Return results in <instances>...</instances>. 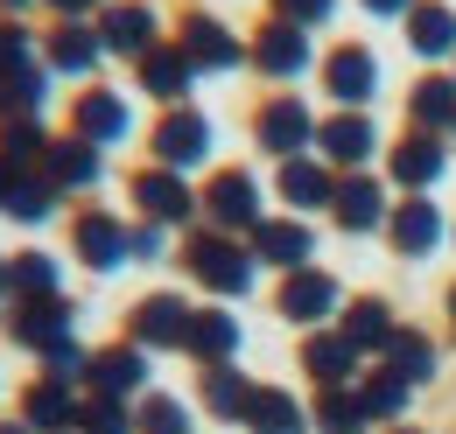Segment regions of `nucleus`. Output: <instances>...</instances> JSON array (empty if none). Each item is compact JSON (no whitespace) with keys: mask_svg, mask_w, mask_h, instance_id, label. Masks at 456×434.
I'll use <instances>...</instances> for the list:
<instances>
[{"mask_svg":"<svg viewBox=\"0 0 456 434\" xmlns=\"http://www.w3.org/2000/svg\"><path fill=\"white\" fill-rule=\"evenodd\" d=\"M175 267L190 273V280H197L211 301H239V294H253V280H260V260L246 253V238L211 231V224H190V231H183Z\"/></svg>","mask_w":456,"mask_h":434,"instance_id":"f257e3e1","label":"nucleus"},{"mask_svg":"<svg viewBox=\"0 0 456 434\" xmlns=\"http://www.w3.org/2000/svg\"><path fill=\"white\" fill-rule=\"evenodd\" d=\"M260 217H267V189H260V175H253V168H211V182L197 189V224L246 238Z\"/></svg>","mask_w":456,"mask_h":434,"instance_id":"f03ea898","label":"nucleus"},{"mask_svg":"<svg viewBox=\"0 0 456 434\" xmlns=\"http://www.w3.org/2000/svg\"><path fill=\"white\" fill-rule=\"evenodd\" d=\"M211 148H218V126H211V112H197V106H169L155 119V133H148V155L162 168H175V175L204 168Z\"/></svg>","mask_w":456,"mask_h":434,"instance_id":"7ed1b4c3","label":"nucleus"},{"mask_svg":"<svg viewBox=\"0 0 456 434\" xmlns=\"http://www.w3.org/2000/svg\"><path fill=\"white\" fill-rule=\"evenodd\" d=\"M253 148L274 155V162L309 155V148H316V112H309V99H295V92L260 99V112H253Z\"/></svg>","mask_w":456,"mask_h":434,"instance_id":"20e7f679","label":"nucleus"},{"mask_svg":"<svg viewBox=\"0 0 456 434\" xmlns=\"http://www.w3.org/2000/svg\"><path fill=\"white\" fill-rule=\"evenodd\" d=\"M126 197H134V211L148 217V224H162V231H190V224H197V189H190V175H175V168H162V162L134 168Z\"/></svg>","mask_w":456,"mask_h":434,"instance_id":"39448f33","label":"nucleus"},{"mask_svg":"<svg viewBox=\"0 0 456 434\" xmlns=\"http://www.w3.org/2000/svg\"><path fill=\"white\" fill-rule=\"evenodd\" d=\"M274 309H281V323H295L302 336L309 329H330L344 309V287L330 267H302V273H281V287H274Z\"/></svg>","mask_w":456,"mask_h":434,"instance_id":"423d86ee","label":"nucleus"},{"mask_svg":"<svg viewBox=\"0 0 456 434\" xmlns=\"http://www.w3.org/2000/svg\"><path fill=\"white\" fill-rule=\"evenodd\" d=\"M246 253L274 273H302V267H316V224L295 217V211H267L246 231Z\"/></svg>","mask_w":456,"mask_h":434,"instance_id":"0eeeda50","label":"nucleus"},{"mask_svg":"<svg viewBox=\"0 0 456 434\" xmlns=\"http://www.w3.org/2000/svg\"><path fill=\"white\" fill-rule=\"evenodd\" d=\"M316 77H323V92H330L338 112H372V99H379V56H372V43H338L316 63Z\"/></svg>","mask_w":456,"mask_h":434,"instance_id":"6e6552de","label":"nucleus"},{"mask_svg":"<svg viewBox=\"0 0 456 434\" xmlns=\"http://www.w3.org/2000/svg\"><path fill=\"white\" fill-rule=\"evenodd\" d=\"M450 175V141L443 133H400V141H387V182H394L400 197H428L436 182Z\"/></svg>","mask_w":456,"mask_h":434,"instance_id":"1a4fd4ad","label":"nucleus"},{"mask_svg":"<svg viewBox=\"0 0 456 434\" xmlns=\"http://www.w3.org/2000/svg\"><path fill=\"white\" fill-rule=\"evenodd\" d=\"M309 28H295L281 14H267L253 36H246V63L260 70V77H274V84H295V77H309Z\"/></svg>","mask_w":456,"mask_h":434,"instance_id":"9d476101","label":"nucleus"},{"mask_svg":"<svg viewBox=\"0 0 456 434\" xmlns=\"http://www.w3.org/2000/svg\"><path fill=\"white\" fill-rule=\"evenodd\" d=\"M316 155L338 175H358V168H372V155H387V141H379L372 112H323L316 119Z\"/></svg>","mask_w":456,"mask_h":434,"instance_id":"9b49d317","label":"nucleus"},{"mask_svg":"<svg viewBox=\"0 0 456 434\" xmlns=\"http://www.w3.org/2000/svg\"><path fill=\"white\" fill-rule=\"evenodd\" d=\"M175 50L197 63V77H225V70L246 63V36H232L218 14L190 7V14H183V28H175Z\"/></svg>","mask_w":456,"mask_h":434,"instance_id":"f8f14e48","label":"nucleus"},{"mask_svg":"<svg viewBox=\"0 0 456 434\" xmlns=\"http://www.w3.org/2000/svg\"><path fill=\"white\" fill-rule=\"evenodd\" d=\"M387 217H394V189H387L372 168L338 175V197H330V224H338V231H351V238H372V231H387Z\"/></svg>","mask_w":456,"mask_h":434,"instance_id":"ddd939ff","label":"nucleus"},{"mask_svg":"<svg viewBox=\"0 0 456 434\" xmlns=\"http://www.w3.org/2000/svg\"><path fill=\"white\" fill-rule=\"evenodd\" d=\"M77 309L63 301V294H36V301H7V343H21L28 358H43V350H57L63 336H77Z\"/></svg>","mask_w":456,"mask_h":434,"instance_id":"4468645a","label":"nucleus"},{"mask_svg":"<svg viewBox=\"0 0 456 434\" xmlns=\"http://www.w3.org/2000/svg\"><path fill=\"white\" fill-rule=\"evenodd\" d=\"M190 316H197V301H183V294H141L134 309H126V343H141L148 358L155 350H183V336H190Z\"/></svg>","mask_w":456,"mask_h":434,"instance_id":"2eb2a0df","label":"nucleus"},{"mask_svg":"<svg viewBox=\"0 0 456 434\" xmlns=\"http://www.w3.org/2000/svg\"><path fill=\"white\" fill-rule=\"evenodd\" d=\"M148 379H155V365H148V350L141 343H106V350H92L85 358V392H99V399H141L148 392Z\"/></svg>","mask_w":456,"mask_h":434,"instance_id":"dca6fc26","label":"nucleus"},{"mask_svg":"<svg viewBox=\"0 0 456 434\" xmlns=\"http://www.w3.org/2000/svg\"><path fill=\"white\" fill-rule=\"evenodd\" d=\"M274 197H281L295 217L330 211V197H338V168L323 162L316 148H309V155H295V162H274Z\"/></svg>","mask_w":456,"mask_h":434,"instance_id":"f3484780","label":"nucleus"},{"mask_svg":"<svg viewBox=\"0 0 456 434\" xmlns=\"http://www.w3.org/2000/svg\"><path fill=\"white\" fill-rule=\"evenodd\" d=\"M443 238H450V217H443V204H428V197H394L387 245H394L400 260H428Z\"/></svg>","mask_w":456,"mask_h":434,"instance_id":"a211bd4d","label":"nucleus"},{"mask_svg":"<svg viewBox=\"0 0 456 434\" xmlns=\"http://www.w3.org/2000/svg\"><path fill=\"white\" fill-rule=\"evenodd\" d=\"M338 336L358 350V358H372V365H379V358H387V343L400 336L394 301H387V294H351V301L338 309Z\"/></svg>","mask_w":456,"mask_h":434,"instance_id":"6ab92c4d","label":"nucleus"},{"mask_svg":"<svg viewBox=\"0 0 456 434\" xmlns=\"http://www.w3.org/2000/svg\"><path fill=\"white\" fill-rule=\"evenodd\" d=\"M70 253H77L92 273H119L126 267V217L85 204V211L70 217Z\"/></svg>","mask_w":456,"mask_h":434,"instance_id":"aec40b11","label":"nucleus"},{"mask_svg":"<svg viewBox=\"0 0 456 434\" xmlns=\"http://www.w3.org/2000/svg\"><path fill=\"white\" fill-rule=\"evenodd\" d=\"M239 343H246V323L232 316V301H211L190 316V336H183V358L204 372V365H239Z\"/></svg>","mask_w":456,"mask_h":434,"instance_id":"412c9836","label":"nucleus"},{"mask_svg":"<svg viewBox=\"0 0 456 434\" xmlns=\"http://www.w3.org/2000/svg\"><path fill=\"white\" fill-rule=\"evenodd\" d=\"M134 92H148L155 106H190V92H197V63L175 50V43H155V50L134 63Z\"/></svg>","mask_w":456,"mask_h":434,"instance_id":"4be33fe9","label":"nucleus"},{"mask_svg":"<svg viewBox=\"0 0 456 434\" xmlns=\"http://www.w3.org/2000/svg\"><path fill=\"white\" fill-rule=\"evenodd\" d=\"M126 126H134V112H126V92L85 84V92L70 99V133H77V141H92V148H119V141H126Z\"/></svg>","mask_w":456,"mask_h":434,"instance_id":"5701e85b","label":"nucleus"},{"mask_svg":"<svg viewBox=\"0 0 456 434\" xmlns=\"http://www.w3.org/2000/svg\"><path fill=\"white\" fill-rule=\"evenodd\" d=\"M57 182L43 175V168H21L0 155V217H14V224H43V217H57Z\"/></svg>","mask_w":456,"mask_h":434,"instance_id":"b1692460","label":"nucleus"},{"mask_svg":"<svg viewBox=\"0 0 456 434\" xmlns=\"http://www.w3.org/2000/svg\"><path fill=\"white\" fill-rule=\"evenodd\" d=\"M99 43H106V56L141 63V56L162 43V21H155V7H148V0H113V7L99 14Z\"/></svg>","mask_w":456,"mask_h":434,"instance_id":"393cba45","label":"nucleus"},{"mask_svg":"<svg viewBox=\"0 0 456 434\" xmlns=\"http://www.w3.org/2000/svg\"><path fill=\"white\" fill-rule=\"evenodd\" d=\"M295 365L309 372L316 392H330V385H358V372H365V358L338 336V323H330V329H309V336H302V350H295Z\"/></svg>","mask_w":456,"mask_h":434,"instance_id":"a878e982","label":"nucleus"},{"mask_svg":"<svg viewBox=\"0 0 456 434\" xmlns=\"http://www.w3.org/2000/svg\"><path fill=\"white\" fill-rule=\"evenodd\" d=\"M43 175L57 182V197H85V189L106 182V148H92V141H77V133H57L50 155H43Z\"/></svg>","mask_w":456,"mask_h":434,"instance_id":"bb28decb","label":"nucleus"},{"mask_svg":"<svg viewBox=\"0 0 456 434\" xmlns=\"http://www.w3.org/2000/svg\"><path fill=\"white\" fill-rule=\"evenodd\" d=\"M77 399H85L77 385L36 372V379L21 385V414H14V421H21L28 434H70V428H77Z\"/></svg>","mask_w":456,"mask_h":434,"instance_id":"cd10ccee","label":"nucleus"},{"mask_svg":"<svg viewBox=\"0 0 456 434\" xmlns=\"http://www.w3.org/2000/svg\"><path fill=\"white\" fill-rule=\"evenodd\" d=\"M43 63L50 77H92L106 63V43H99V21H57L43 36Z\"/></svg>","mask_w":456,"mask_h":434,"instance_id":"c85d7f7f","label":"nucleus"},{"mask_svg":"<svg viewBox=\"0 0 456 434\" xmlns=\"http://www.w3.org/2000/svg\"><path fill=\"white\" fill-rule=\"evenodd\" d=\"M400 28H407V50L421 63H456V7L450 0H414L400 14Z\"/></svg>","mask_w":456,"mask_h":434,"instance_id":"c756f323","label":"nucleus"},{"mask_svg":"<svg viewBox=\"0 0 456 434\" xmlns=\"http://www.w3.org/2000/svg\"><path fill=\"white\" fill-rule=\"evenodd\" d=\"M407 126L414 133H456V70H421V84L407 92Z\"/></svg>","mask_w":456,"mask_h":434,"instance_id":"7c9ffc66","label":"nucleus"},{"mask_svg":"<svg viewBox=\"0 0 456 434\" xmlns=\"http://www.w3.org/2000/svg\"><path fill=\"white\" fill-rule=\"evenodd\" d=\"M239 428H246V434H309V406H302L288 385H253Z\"/></svg>","mask_w":456,"mask_h":434,"instance_id":"2f4dec72","label":"nucleus"},{"mask_svg":"<svg viewBox=\"0 0 456 434\" xmlns=\"http://www.w3.org/2000/svg\"><path fill=\"white\" fill-rule=\"evenodd\" d=\"M351 392H358V406H365V421H372V428H400V421H407V399H414V385L394 379L387 365L358 372V385H351Z\"/></svg>","mask_w":456,"mask_h":434,"instance_id":"473e14b6","label":"nucleus"},{"mask_svg":"<svg viewBox=\"0 0 456 434\" xmlns=\"http://www.w3.org/2000/svg\"><path fill=\"white\" fill-rule=\"evenodd\" d=\"M394 379H407V385H428L436 372H443V343L428 336V329H407L400 323V336L387 343V358H379Z\"/></svg>","mask_w":456,"mask_h":434,"instance_id":"72a5a7b5","label":"nucleus"},{"mask_svg":"<svg viewBox=\"0 0 456 434\" xmlns=\"http://www.w3.org/2000/svg\"><path fill=\"white\" fill-rule=\"evenodd\" d=\"M197 399H204L211 421H239L246 399H253V379H246L239 365H204V372H197Z\"/></svg>","mask_w":456,"mask_h":434,"instance_id":"f704fd0d","label":"nucleus"},{"mask_svg":"<svg viewBox=\"0 0 456 434\" xmlns=\"http://www.w3.org/2000/svg\"><path fill=\"white\" fill-rule=\"evenodd\" d=\"M50 106V63H21L14 77H0V119H43Z\"/></svg>","mask_w":456,"mask_h":434,"instance_id":"c9c22d12","label":"nucleus"},{"mask_svg":"<svg viewBox=\"0 0 456 434\" xmlns=\"http://www.w3.org/2000/svg\"><path fill=\"white\" fill-rule=\"evenodd\" d=\"M365 406H358V392L351 385H330V392H316L309 399V434H365Z\"/></svg>","mask_w":456,"mask_h":434,"instance_id":"e433bc0d","label":"nucleus"},{"mask_svg":"<svg viewBox=\"0 0 456 434\" xmlns=\"http://www.w3.org/2000/svg\"><path fill=\"white\" fill-rule=\"evenodd\" d=\"M36 294H63V273L50 253H14L7 260V301H36Z\"/></svg>","mask_w":456,"mask_h":434,"instance_id":"4c0bfd02","label":"nucleus"},{"mask_svg":"<svg viewBox=\"0 0 456 434\" xmlns=\"http://www.w3.org/2000/svg\"><path fill=\"white\" fill-rule=\"evenodd\" d=\"M134 434H197V414L175 392H141L134 399Z\"/></svg>","mask_w":456,"mask_h":434,"instance_id":"58836bf2","label":"nucleus"},{"mask_svg":"<svg viewBox=\"0 0 456 434\" xmlns=\"http://www.w3.org/2000/svg\"><path fill=\"white\" fill-rule=\"evenodd\" d=\"M50 126L43 119H0V155L7 162H21V168H43V155H50Z\"/></svg>","mask_w":456,"mask_h":434,"instance_id":"ea45409f","label":"nucleus"},{"mask_svg":"<svg viewBox=\"0 0 456 434\" xmlns=\"http://www.w3.org/2000/svg\"><path fill=\"white\" fill-rule=\"evenodd\" d=\"M70 434H134V399H99V392H85Z\"/></svg>","mask_w":456,"mask_h":434,"instance_id":"a19ab883","label":"nucleus"},{"mask_svg":"<svg viewBox=\"0 0 456 434\" xmlns=\"http://www.w3.org/2000/svg\"><path fill=\"white\" fill-rule=\"evenodd\" d=\"M36 56H43V36H28V21H0V77H14Z\"/></svg>","mask_w":456,"mask_h":434,"instance_id":"79ce46f5","label":"nucleus"},{"mask_svg":"<svg viewBox=\"0 0 456 434\" xmlns=\"http://www.w3.org/2000/svg\"><path fill=\"white\" fill-rule=\"evenodd\" d=\"M85 358H92V350H85L77 336H63L57 350H43V379H63V385H77V379H85ZM77 392H85V385H77Z\"/></svg>","mask_w":456,"mask_h":434,"instance_id":"37998d69","label":"nucleus"},{"mask_svg":"<svg viewBox=\"0 0 456 434\" xmlns=\"http://www.w3.org/2000/svg\"><path fill=\"white\" fill-rule=\"evenodd\" d=\"M162 253H169V231H162V224H148V217H134V224H126V260L155 267Z\"/></svg>","mask_w":456,"mask_h":434,"instance_id":"c03bdc74","label":"nucleus"},{"mask_svg":"<svg viewBox=\"0 0 456 434\" xmlns=\"http://www.w3.org/2000/svg\"><path fill=\"white\" fill-rule=\"evenodd\" d=\"M274 14L295 21V28H323V21L338 14V0H274Z\"/></svg>","mask_w":456,"mask_h":434,"instance_id":"a18cd8bd","label":"nucleus"},{"mask_svg":"<svg viewBox=\"0 0 456 434\" xmlns=\"http://www.w3.org/2000/svg\"><path fill=\"white\" fill-rule=\"evenodd\" d=\"M43 7H50L57 21H99V14L113 7V0H43Z\"/></svg>","mask_w":456,"mask_h":434,"instance_id":"49530a36","label":"nucleus"},{"mask_svg":"<svg viewBox=\"0 0 456 434\" xmlns=\"http://www.w3.org/2000/svg\"><path fill=\"white\" fill-rule=\"evenodd\" d=\"M358 7H365V14H379V21H400L414 0H358Z\"/></svg>","mask_w":456,"mask_h":434,"instance_id":"de8ad7c7","label":"nucleus"},{"mask_svg":"<svg viewBox=\"0 0 456 434\" xmlns=\"http://www.w3.org/2000/svg\"><path fill=\"white\" fill-rule=\"evenodd\" d=\"M36 7H43V0H0V21H28Z\"/></svg>","mask_w":456,"mask_h":434,"instance_id":"09e8293b","label":"nucleus"},{"mask_svg":"<svg viewBox=\"0 0 456 434\" xmlns=\"http://www.w3.org/2000/svg\"><path fill=\"white\" fill-rule=\"evenodd\" d=\"M443 309H450V329H456V280H450V294H443Z\"/></svg>","mask_w":456,"mask_h":434,"instance_id":"8fccbe9b","label":"nucleus"},{"mask_svg":"<svg viewBox=\"0 0 456 434\" xmlns=\"http://www.w3.org/2000/svg\"><path fill=\"white\" fill-rule=\"evenodd\" d=\"M0 301H7V253H0Z\"/></svg>","mask_w":456,"mask_h":434,"instance_id":"3c124183","label":"nucleus"},{"mask_svg":"<svg viewBox=\"0 0 456 434\" xmlns=\"http://www.w3.org/2000/svg\"><path fill=\"white\" fill-rule=\"evenodd\" d=\"M387 434H428V428H407V421H400V428H387Z\"/></svg>","mask_w":456,"mask_h":434,"instance_id":"603ef678","label":"nucleus"},{"mask_svg":"<svg viewBox=\"0 0 456 434\" xmlns=\"http://www.w3.org/2000/svg\"><path fill=\"white\" fill-rule=\"evenodd\" d=\"M450 238H456V224H450Z\"/></svg>","mask_w":456,"mask_h":434,"instance_id":"864d4df0","label":"nucleus"}]
</instances>
